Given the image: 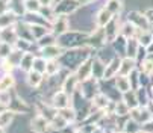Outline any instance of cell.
<instances>
[{"instance_id":"cell-49","label":"cell","mask_w":153,"mask_h":133,"mask_svg":"<svg viewBox=\"0 0 153 133\" xmlns=\"http://www.w3.org/2000/svg\"><path fill=\"white\" fill-rule=\"evenodd\" d=\"M9 11V0H0V14Z\"/></svg>"},{"instance_id":"cell-6","label":"cell","mask_w":153,"mask_h":133,"mask_svg":"<svg viewBox=\"0 0 153 133\" xmlns=\"http://www.w3.org/2000/svg\"><path fill=\"white\" fill-rule=\"evenodd\" d=\"M50 104L55 107V109H62V107H67V106H71V95L67 94L64 89H59L55 91L50 97Z\"/></svg>"},{"instance_id":"cell-52","label":"cell","mask_w":153,"mask_h":133,"mask_svg":"<svg viewBox=\"0 0 153 133\" xmlns=\"http://www.w3.org/2000/svg\"><path fill=\"white\" fill-rule=\"evenodd\" d=\"M94 2H97V0H80L82 6H88V5H91V3H94Z\"/></svg>"},{"instance_id":"cell-10","label":"cell","mask_w":153,"mask_h":133,"mask_svg":"<svg viewBox=\"0 0 153 133\" xmlns=\"http://www.w3.org/2000/svg\"><path fill=\"white\" fill-rule=\"evenodd\" d=\"M120 26H121V21H120V17H114L109 23L103 27L105 30V35H106V41L111 44L118 35H120Z\"/></svg>"},{"instance_id":"cell-3","label":"cell","mask_w":153,"mask_h":133,"mask_svg":"<svg viewBox=\"0 0 153 133\" xmlns=\"http://www.w3.org/2000/svg\"><path fill=\"white\" fill-rule=\"evenodd\" d=\"M80 8H82L80 0H58L53 6L56 15H67V17L74 15Z\"/></svg>"},{"instance_id":"cell-55","label":"cell","mask_w":153,"mask_h":133,"mask_svg":"<svg viewBox=\"0 0 153 133\" xmlns=\"http://www.w3.org/2000/svg\"><path fill=\"white\" fill-rule=\"evenodd\" d=\"M152 92H153V85H152Z\"/></svg>"},{"instance_id":"cell-15","label":"cell","mask_w":153,"mask_h":133,"mask_svg":"<svg viewBox=\"0 0 153 133\" xmlns=\"http://www.w3.org/2000/svg\"><path fill=\"white\" fill-rule=\"evenodd\" d=\"M11 110H14L15 114H29V104L25 101V98L23 97H20L17 92L14 94V98H12V101H11V104L8 106Z\"/></svg>"},{"instance_id":"cell-57","label":"cell","mask_w":153,"mask_h":133,"mask_svg":"<svg viewBox=\"0 0 153 133\" xmlns=\"http://www.w3.org/2000/svg\"><path fill=\"white\" fill-rule=\"evenodd\" d=\"M0 30H2V29H0Z\"/></svg>"},{"instance_id":"cell-4","label":"cell","mask_w":153,"mask_h":133,"mask_svg":"<svg viewBox=\"0 0 153 133\" xmlns=\"http://www.w3.org/2000/svg\"><path fill=\"white\" fill-rule=\"evenodd\" d=\"M79 91H80L86 98H88V100H91V98L100 91L99 80L94 79V77H90V79L80 82V83H79Z\"/></svg>"},{"instance_id":"cell-13","label":"cell","mask_w":153,"mask_h":133,"mask_svg":"<svg viewBox=\"0 0 153 133\" xmlns=\"http://www.w3.org/2000/svg\"><path fill=\"white\" fill-rule=\"evenodd\" d=\"M21 18L29 24H41V26H47L52 29V23L41 12H25L21 15Z\"/></svg>"},{"instance_id":"cell-40","label":"cell","mask_w":153,"mask_h":133,"mask_svg":"<svg viewBox=\"0 0 153 133\" xmlns=\"http://www.w3.org/2000/svg\"><path fill=\"white\" fill-rule=\"evenodd\" d=\"M137 97H138V103L140 106H149V103L152 101V97L149 95V91L146 86H140L138 89H135Z\"/></svg>"},{"instance_id":"cell-1","label":"cell","mask_w":153,"mask_h":133,"mask_svg":"<svg viewBox=\"0 0 153 133\" xmlns=\"http://www.w3.org/2000/svg\"><path fill=\"white\" fill-rule=\"evenodd\" d=\"M96 53V50H93L90 46H82V47H76V49H67L64 50L62 55L58 58L62 64L64 68H67L68 71H76L77 66L90 56H93Z\"/></svg>"},{"instance_id":"cell-8","label":"cell","mask_w":153,"mask_h":133,"mask_svg":"<svg viewBox=\"0 0 153 133\" xmlns=\"http://www.w3.org/2000/svg\"><path fill=\"white\" fill-rule=\"evenodd\" d=\"M79 79L76 76L74 71H68L67 74H65V77L62 79V83H61V89H64L67 94L73 95L76 92V89L79 88Z\"/></svg>"},{"instance_id":"cell-11","label":"cell","mask_w":153,"mask_h":133,"mask_svg":"<svg viewBox=\"0 0 153 133\" xmlns=\"http://www.w3.org/2000/svg\"><path fill=\"white\" fill-rule=\"evenodd\" d=\"M94 56V55H93ZM93 56H90L88 59H85L77 68H76V76L79 79V82H83L86 79H90L93 77Z\"/></svg>"},{"instance_id":"cell-58","label":"cell","mask_w":153,"mask_h":133,"mask_svg":"<svg viewBox=\"0 0 153 133\" xmlns=\"http://www.w3.org/2000/svg\"><path fill=\"white\" fill-rule=\"evenodd\" d=\"M56 2H58V0H56Z\"/></svg>"},{"instance_id":"cell-7","label":"cell","mask_w":153,"mask_h":133,"mask_svg":"<svg viewBox=\"0 0 153 133\" xmlns=\"http://www.w3.org/2000/svg\"><path fill=\"white\" fill-rule=\"evenodd\" d=\"M29 129L32 132H36V133L50 132V120H47L44 115H41V114L36 112V115L32 117L30 121H29Z\"/></svg>"},{"instance_id":"cell-32","label":"cell","mask_w":153,"mask_h":133,"mask_svg":"<svg viewBox=\"0 0 153 133\" xmlns=\"http://www.w3.org/2000/svg\"><path fill=\"white\" fill-rule=\"evenodd\" d=\"M114 83H115V88L123 94L129 89H132L130 86V82H129V76H123V74H117L114 77Z\"/></svg>"},{"instance_id":"cell-48","label":"cell","mask_w":153,"mask_h":133,"mask_svg":"<svg viewBox=\"0 0 153 133\" xmlns=\"http://www.w3.org/2000/svg\"><path fill=\"white\" fill-rule=\"evenodd\" d=\"M141 132H147V133H153V120L146 121L141 124Z\"/></svg>"},{"instance_id":"cell-47","label":"cell","mask_w":153,"mask_h":133,"mask_svg":"<svg viewBox=\"0 0 153 133\" xmlns=\"http://www.w3.org/2000/svg\"><path fill=\"white\" fill-rule=\"evenodd\" d=\"M129 82L132 89H138L140 88V68H135L132 73L129 74Z\"/></svg>"},{"instance_id":"cell-43","label":"cell","mask_w":153,"mask_h":133,"mask_svg":"<svg viewBox=\"0 0 153 133\" xmlns=\"http://www.w3.org/2000/svg\"><path fill=\"white\" fill-rule=\"evenodd\" d=\"M30 30H32V35H33L35 41H38L41 36H44L46 33H49L52 29L47 27V26H41V24H30Z\"/></svg>"},{"instance_id":"cell-34","label":"cell","mask_w":153,"mask_h":133,"mask_svg":"<svg viewBox=\"0 0 153 133\" xmlns=\"http://www.w3.org/2000/svg\"><path fill=\"white\" fill-rule=\"evenodd\" d=\"M123 132L126 133H135V132H141V123H138L137 120L127 117L123 123V127H121Z\"/></svg>"},{"instance_id":"cell-46","label":"cell","mask_w":153,"mask_h":133,"mask_svg":"<svg viewBox=\"0 0 153 133\" xmlns=\"http://www.w3.org/2000/svg\"><path fill=\"white\" fill-rule=\"evenodd\" d=\"M12 50H14L12 44L5 42V41H0V58H2V59H6V58L11 55Z\"/></svg>"},{"instance_id":"cell-36","label":"cell","mask_w":153,"mask_h":133,"mask_svg":"<svg viewBox=\"0 0 153 133\" xmlns=\"http://www.w3.org/2000/svg\"><path fill=\"white\" fill-rule=\"evenodd\" d=\"M121 98L124 100V103H126V104H127L130 109H134V107L140 106V103H138V97H137V92H135V89H129V91L123 92Z\"/></svg>"},{"instance_id":"cell-9","label":"cell","mask_w":153,"mask_h":133,"mask_svg":"<svg viewBox=\"0 0 153 133\" xmlns=\"http://www.w3.org/2000/svg\"><path fill=\"white\" fill-rule=\"evenodd\" d=\"M46 82V74L36 71V70H30L26 73V85L30 89H39L42 86V83Z\"/></svg>"},{"instance_id":"cell-22","label":"cell","mask_w":153,"mask_h":133,"mask_svg":"<svg viewBox=\"0 0 153 133\" xmlns=\"http://www.w3.org/2000/svg\"><path fill=\"white\" fill-rule=\"evenodd\" d=\"M111 103V98H109L105 92L99 91L93 98H91V104H93V109H99V110H106L108 104Z\"/></svg>"},{"instance_id":"cell-39","label":"cell","mask_w":153,"mask_h":133,"mask_svg":"<svg viewBox=\"0 0 153 133\" xmlns=\"http://www.w3.org/2000/svg\"><path fill=\"white\" fill-rule=\"evenodd\" d=\"M129 114H130V107L124 103L123 98L118 100V101H115V110H114V115H115V117H118V118H126V117H129Z\"/></svg>"},{"instance_id":"cell-27","label":"cell","mask_w":153,"mask_h":133,"mask_svg":"<svg viewBox=\"0 0 153 133\" xmlns=\"http://www.w3.org/2000/svg\"><path fill=\"white\" fill-rule=\"evenodd\" d=\"M15 88L14 73H2L0 74V91H11Z\"/></svg>"},{"instance_id":"cell-14","label":"cell","mask_w":153,"mask_h":133,"mask_svg":"<svg viewBox=\"0 0 153 133\" xmlns=\"http://www.w3.org/2000/svg\"><path fill=\"white\" fill-rule=\"evenodd\" d=\"M114 17H115V15H114L111 11L106 9L105 6H102L100 9L96 11V15H94V26H96V27H105Z\"/></svg>"},{"instance_id":"cell-24","label":"cell","mask_w":153,"mask_h":133,"mask_svg":"<svg viewBox=\"0 0 153 133\" xmlns=\"http://www.w3.org/2000/svg\"><path fill=\"white\" fill-rule=\"evenodd\" d=\"M58 114L61 117H64L71 126H76L77 121H79V117H77V112L73 106H67V107H62V109H58Z\"/></svg>"},{"instance_id":"cell-44","label":"cell","mask_w":153,"mask_h":133,"mask_svg":"<svg viewBox=\"0 0 153 133\" xmlns=\"http://www.w3.org/2000/svg\"><path fill=\"white\" fill-rule=\"evenodd\" d=\"M46 65H47V59L41 55H36L35 56V61H33V68L32 70H36V71H41L46 74Z\"/></svg>"},{"instance_id":"cell-56","label":"cell","mask_w":153,"mask_h":133,"mask_svg":"<svg viewBox=\"0 0 153 133\" xmlns=\"http://www.w3.org/2000/svg\"><path fill=\"white\" fill-rule=\"evenodd\" d=\"M152 101H153V95H152Z\"/></svg>"},{"instance_id":"cell-42","label":"cell","mask_w":153,"mask_h":133,"mask_svg":"<svg viewBox=\"0 0 153 133\" xmlns=\"http://www.w3.org/2000/svg\"><path fill=\"white\" fill-rule=\"evenodd\" d=\"M138 68H140V71H143L149 76H153V56L149 55L141 64H138Z\"/></svg>"},{"instance_id":"cell-2","label":"cell","mask_w":153,"mask_h":133,"mask_svg":"<svg viewBox=\"0 0 153 133\" xmlns=\"http://www.w3.org/2000/svg\"><path fill=\"white\" fill-rule=\"evenodd\" d=\"M88 35H90V32L70 29V30L64 32L62 35L58 36V44H59V46H61L64 50L82 47V46H86V41H88Z\"/></svg>"},{"instance_id":"cell-12","label":"cell","mask_w":153,"mask_h":133,"mask_svg":"<svg viewBox=\"0 0 153 133\" xmlns=\"http://www.w3.org/2000/svg\"><path fill=\"white\" fill-rule=\"evenodd\" d=\"M70 30V17L67 15H56L52 21V32H55L58 36L64 32Z\"/></svg>"},{"instance_id":"cell-18","label":"cell","mask_w":153,"mask_h":133,"mask_svg":"<svg viewBox=\"0 0 153 133\" xmlns=\"http://www.w3.org/2000/svg\"><path fill=\"white\" fill-rule=\"evenodd\" d=\"M15 115H17V114L14 112V110H11L9 107L3 109L2 112H0V132H3V130L9 129V127L14 124Z\"/></svg>"},{"instance_id":"cell-38","label":"cell","mask_w":153,"mask_h":133,"mask_svg":"<svg viewBox=\"0 0 153 133\" xmlns=\"http://www.w3.org/2000/svg\"><path fill=\"white\" fill-rule=\"evenodd\" d=\"M36 44H38L39 49H41V47H46V46H52V44H58V35L50 30V32L46 33L44 36H41V38L36 41Z\"/></svg>"},{"instance_id":"cell-19","label":"cell","mask_w":153,"mask_h":133,"mask_svg":"<svg viewBox=\"0 0 153 133\" xmlns=\"http://www.w3.org/2000/svg\"><path fill=\"white\" fill-rule=\"evenodd\" d=\"M105 71H106V62L102 61L99 56H93V77L97 80L105 79Z\"/></svg>"},{"instance_id":"cell-31","label":"cell","mask_w":153,"mask_h":133,"mask_svg":"<svg viewBox=\"0 0 153 133\" xmlns=\"http://www.w3.org/2000/svg\"><path fill=\"white\" fill-rule=\"evenodd\" d=\"M71 124L65 120L64 117H61L59 114H56L53 117V120L50 121V132H59V130H65L68 129Z\"/></svg>"},{"instance_id":"cell-51","label":"cell","mask_w":153,"mask_h":133,"mask_svg":"<svg viewBox=\"0 0 153 133\" xmlns=\"http://www.w3.org/2000/svg\"><path fill=\"white\" fill-rule=\"evenodd\" d=\"M144 14H146V17H147V20L150 21V23H153V9H147Z\"/></svg>"},{"instance_id":"cell-5","label":"cell","mask_w":153,"mask_h":133,"mask_svg":"<svg viewBox=\"0 0 153 133\" xmlns=\"http://www.w3.org/2000/svg\"><path fill=\"white\" fill-rule=\"evenodd\" d=\"M126 20H129L130 23L135 24L141 30H149L152 27V23L147 20L146 14L144 12H140V11H129L127 15H126Z\"/></svg>"},{"instance_id":"cell-20","label":"cell","mask_w":153,"mask_h":133,"mask_svg":"<svg viewBox=\"0 0 153 133\" xmlns=\"http://www.w3.org/2000/svg\"><path fill=\"white\" fill-rule=\"evenodd\" d=\"M135 68H138V62H137L134 58L123 56V58H121V65H120V71H118V74L129 76Z\"/></svg>"},{"instance_id":"cell-41","label":"cell","mask_w":153,"mask_h":133,"mask_svg":"<svg viewBox=\"0 0 153 133\" xmlns=\"http://www.w3.org/2000/svg\"><path fill=\"white\" fill-rule=\"evenodd\" d=\"M137 39L140 41V44L141 46H144V47H147L149 44L153 41V32L149 29V30H138V33H137Z\"/></svg>"},{"instance_id":"cell-37","label":"cell","mask_w":153,"mask_h":133,"mask_svg":"<svg viewBox=\"0 0 153 133\" xmlns=\"http://www.w3.org/2000/svg\"><path fill=\"white\" fill-rule=\"evenodd\" d=\"M140 46H141V44H140V41L137 39V36L129 38V39H127V46H126V56L134 58V59H135V56H137V52H138Z\"/></svg>"},{"instance_id":"cell-17","label":"cell","mask_w":153,"mask_h":133,"mask_svg":"<svg viewBox=\"0 0 153 133\" xmlns=\"http://www.w3.org/2000/svg\"><path fill=\"white\" fill-rule=\"evenodd\" d=\"M120 65H121V56H114L111 61L106 64V71H105V79H114L118 71H120Z\"/></svg>"},{"instance_id":"cell-16","label":"cell","mask_w":153,"mask_h":133,"mask_svg":"<svg viewBox=\"0 0 153 133\" xmlns=\"http://www.w3.org/2000/svg\"><path fill=\"white\" fill-rule=\"evenodd\" d=\"M64 49L59 46V44H52V46H46V47H41L38 55L44 56L46 59H58L62 55Z\"/></svg>"},{"instance_id":"cell-21","label":"cell","mask_w":153,"mask_h":133,"mask_svg":"<svg viewBox=\"0 0 153 133\" xmlns=\"http://www.w3.org/2000/svg\"><path fill=\"white\" fill-rule=\"evenodd\" d=\"M21 17L18 14H15L14 11H6L3 14H0V29L3 27H9V26H15V23L20 20Z\"/></svg>"},{"instance_id":"cell-30","label":"cell","mask_w":153,"mask_h":133,"mask_svg":"<svg viewBox=\"0 0 153 133\" xmlns=\"http://www.w3.org/2000/svg\"><path fill=\"white\" fill-rule=\"evenodd\" d=\"M111 46L115 52V55L118 56H126V46H127V38H124L123 35H118L112 42H111Z\"/></svg>"},{"instance_id":"cell-25","label":"cell","mask_w":153,"mask_h":133,"mask_svg":"<svg viewBox=\"0 0 153 133\" xmlns=\"http://www.w3.org/2000/svg\"><path fill=\"white\" fill-rule=\"evenodd\" d=\"M35 56H36V53H33V52H26V53L23 55V58H21V62H20L18 70H20V71H23L25 74H26L27 71H30V70L33 68Z\"/></svg>"},{"instance_id":"cell-28","label":"cell","mask_w":153,"mask_h":133,"mask_svg":"<svg viewBox=\"0 0 153 133\" xmlns=\"http://www.w3.org/2000/svg\"><path fill=\"white\" fill-rule=\"evenodd\" d=\"M138 27L135 26V24H132L129 20H124V21H121V26H120V35H123L124 38H134V36H137V33H138Z\"/></svg>"},{"instance_id":"cell-33","label":"cell","mask_w":153,"mask_h":133,"mask_svg":"<svg viewBox=\"0 0 153 133\" xmlns=\"http://www.w3.org/2000/svg\"><path fill=\"white\" fill-rule=\"evenodd\" d=\"M103 6H105L106 9L111 11L115 17H120V15H121V12H123V8H124L123 0H106Z\"/></svg>"},{"instance_id":"cell-29","label":"cell","mask_w":153,"mask_h":133,"mask_svg":"<svg viewBox=\"0 0 153 133\" xmlns=\"http://www.w3.org/2000/svg\"><path fill=\"white\" fill-rule=\"evenodd\" d=\"M18 39V35H17V30H15V26H9V27H3L0 30V41H5V42H9V44H15V41Z\"/></svg>"},{"instance_id":"cell-50","label":"cell","mask_w":153,"mask_h":133,"mask_svg":"<svg viewBox=\"0 0 153 133\" xmlns=\"http://www.w3.org/2000/svg\"><path fill=\"white\" fill-rule=\"evenodd\" d=\"M39 3H41V6H55V3H56V0H39Z\"/></svg>"},{"instance_id":"cell-53","label":"cell","mask_w":153,"mask_h":133,"mask_svg":"<svg viewBox=\"0 0 153 133\" xmlns=\"http://www.w3.org/2000/svg\"><path fill=\"white\" fill-rule=\"evenodd\" d=\"M146 49H147V53H149L150 56H153V41H152V42L149 44V46H147Z\"/></svg>"},{"instance_id":"cell-45","label":"cell","mask_w":153,"mask_h":133,"mask_svg":"<svg viewBox=\"0 0 153 133\" xmlns=\"http://www.w3.org/2000/svg\"><path fill=\"white\" fill-rule=\"evenodd\" d=\"M39 0H25V12H39Z\"/></svg>"},{"instance_id":"cell-54","label":"cell","mask_w":153,"mask_h":133,"mask_svg":"<svg viewBox=\"0 0 153 133\" xmlns=\"http://www.w3.org/2000/svg\"><path fill=\"white\" fill-rule=\"evenodd\" d=\"M3 61H5V59H2V58H0V66H2V64H3Z\"/></svg>"},{"instance_id":"cell-26","label":"cell","mask_w":153,"mask_h":133,"mask_svg":"<svg viewBox=\"0 0 153 133\" xmlns=\"http://www.w3.org/2000/svg\"><path fill=\"white\" fill-rule=\"evenodd\" d=\"M62 70H64V66H62V64H61L59 59H47V65H46V77L58 76Z\"/></svg>"},{"instance_id":"cell-35","label":"cell","mask_w":153,"mask_h":133,"mask_svg":"<svg viewBox=\"0 0 153 133\" xmlns=\"http://www.w3.org/2000/svg\"><path fill=\"white\" fill-rule=\"evenodd\" d=\"M23 55H25V52H21V50H18V49L14 47V50L11 52V55H9L5 61L15 70V68H18V66H20V62H21V58H23Z\"/></svg>"},{"instance_id":"cell-23","label":"cell","mask_w":153,"mask_h":133,"mask_svg":"<svg viewBox=\"0 0 153 133\" xmlns=\"http://www.w3.org/2000/svg\"><path fill=\"white\" fill-rule=\"evenodd\" d=\"M36 112L38 114H41V115H44L47 120H53V117L58 114V109H55L52 104H50V101L49 103H46V101H41V103H38L36 104Z\"/></svg>"}]
</instances>
